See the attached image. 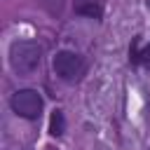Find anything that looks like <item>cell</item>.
Masks as SVG:
<instances>
[{
  "label": "cell",
  "mask_w": 150,
  "mask_h": 150,
  "mask_svg": "<svg viewBox=\"0 0 150 150\" xmlns=\"http://www.w3.org/2000/svg\"><path fill=\"white\" fill-rule=\"evenodd\" d=\"M75 12H77V14H87V16H91V19H101V7H98L94 0L77 5V7H75Z\"/></svg>",
  "instance_id": "5"
},
{
  "label": "cell",
  "mask_w": 150,
  "mask_h": 150,
  "mask_svg": "<svg viewBox=\"0 0 150 150\" xmlns=\"http://www.w3.org/2000/svg\"><path fill=\"white\" fill-rule=\"evenodd\" d=\"M52 68H54V73L63 82H77L84 75V61H82V56L75 54V52H68V49H61V52L54 54Z\"/></svg>",
  "instance_id": "2"
},
{
  "label": "cell",
  "mask_w": 150,
  "mask_h": 150,
  "mask_svg": "<svg viewBox=\"0 0 150 150\" xmlns=\"http://www.w3.org/2000/svg\"><path fill=\"white\" fill-rule=\"evenodd\" d=\"M63 131H66V117H63L61 110H54L52 117H49V134L52 136H63Z\"/></svg>",
  "instance_id": "4"
},
{
  "label": "cell",
  "mask_w": 150,
  "mask_h": 150,
  "mask_svg": "<svg viewBox=\"0 0 150 150\" xmlns=\"http://www.w3.org/2000/svg\"><path fill=\"white\" fill-rule=\"evenodd\" d=\"M9 105H12V110H14L19 117L35 120V117H40V112H42V96H40L35 89H19V91H14Z\"/></svg>",
  "instance_id": "3"
},
{
  "label": "cell",
  "mask_w": 150,
  "mask_h": 150,
  "mask_svg": "<svg viewBox=\"0 0 150 150\" xmlns=\"http://www.w3.org/2000/svg\"><path fill=\"white\" fill-rule=\"evenodd\" d=\"M42 61V47L33 40H19L9 47V66L16 75H30Z\"/></svg>",
  "instance_id": "1"
},
{
  "label": "cell",
  "mask_w": 150,
  "mask_h": 150,
  "mask_svg": "<svg viewBox=\"0 0 150 150\" xmlns=\"http://www.w3.org/2000/svg\"><path fill=\"white\" fill-rule=\"evenodd\" d=\"M131 61H136V63H141V61H150V45L143 49V52H131Z\"/></svg>",
  "instance_id": "6"
}]
</instances>
